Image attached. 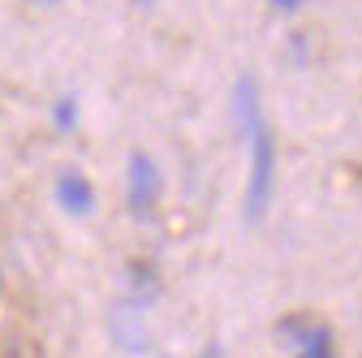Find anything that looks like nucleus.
<instances>
[{"instance_id": "1", "label": "nucleus", "mask_w": 362, "mask_h": 358, "mask_svg": "<svg viewBox=\"0 0 362 358\" xmlns=\"http://www.w3.org/2000/svg\"><path fill=\"white\" fill-rule=\"evenodd\" d=\"M233 117L238 129L246 134L250 147V182H246V225H259L272 190H276V143H272V129L263 121V104H259V86L250 74H242L233 82Z\"/></svg>"}, {"instance_id": "2", "label": "nucleus", "mask_w": 362, "mask_h": 358, "mask_svg": "<svg viewBox=\"0 0 362 358\" xmlns=\"http://www.w3.org/2000/svg\"><path fill=\"white\" fill-rule=\"evenodd\" d=\"M160 168L147 151H134L129 164H125V203L134 216H151L156 203H160Z\"/></svg>"}, {"instance_id": "3", "label": "nucleus", "mask_w": 362, "mask_h": 358, "mask_svg": "<svg viewBox=\"0 0 362 358\" xmlns=\"http://www.w3.org/2000/svg\"><path fill=\"white\" fill-rule=\"evenodd\" d=\"M160 298V272L147 263V259H134L129 267H125V294H121V306L125 311H143L151 306Z\"/></svg>"}, {"instance_id": "4", "label": "nucleus", "mask_w": 362, "mask_h": 358, "mask_svg": "<svg viewBox=\"0 0 362 358\" xmlns=\"http://www.w3.org/2000/svg\"><path fill=\"white\" fill-rule=\"evenodd\" d=\"M108 328H112V345L125 350V354H143V350L151 345V341H147V328H143V316H139V311H125L121 302L112 306Z\"/></svg>"}, {"instance_id": "5", "label": "nucleus", "mask_w": 362, "mask_h": 358, "mask_svg": "<svg viewBox=\"0 0 362 358\" xmlns=\"http://www.w3.org/2000/svg\"><path fill=\"white\" fill-rule=\"evenodd\" d=\"M57 203L69 216H86L90 207H95V190H90V182L82 173H61L57 177Z\"/></svg>"}, {"instance_id": "6", "label": "nucleus", "mask_w": 362, "mask_h": 358, "mask_svg": "<svg viewBox=\"0 0 362 358\" xmlns=\"http://www.w3.org/2000/svg\"><path fill=\"white\" fill-rule=\"evenodd\" d=\"M293 358H332V328H324V324H310V333L298 341Z\"/></svg>"}, {"instance_id": "7", "label": "nucleus", "mask_w": 362, "mask_h": 358, "mask_svg": "<svg viewBox=\"0 0 362 358\" xmlns=\"http://www.w3.org/2000/svg\"><path fill=\"white\" fill-rule=\"evenodd\" d=\"M52 125H57L61 134H74V129H78V100H74V96H61V100L52 104Z\"/></svg>"}, {"instance_id": "8", "label": "nucleus", "mask_w": 362, "mask_h": 358, "mask_svg": "<svg viewBox=\"0 0 362 358\" xmlns=\"http://www.w3.org/2000/svg\"><path fill=\"white\" fill-rule=\"evenodd\" d=\"M199 358H224V345H220V341H207V345L199 350Z\"/></svg>"}, {"instance_id": "9", "label": "nucleus", "mask_w": 362, "mask_h": 358, "mask_svg": "<svg viewBox=\"0 0 362 358\" xmlns=\"http://www.w3.org/2000/svg\"><path fill=\"white\" fill-rule=\"evenodd\" d=\"M272 5H276L281 13H298V9H302V0H272Z\"/></svg>"}, {"instance_id": "10", "label": "nucleus", "mask_w": 362, "mask_h": 358, "mask_svg": "<svg viewBox=\"0 0 362 358\" xmlns=\"http://www.w3.org/2000/svg\"><path fill=\"white\" fill-rule=\"evenodd\" d=\"M30 5H52V0H30Z\"/></svg>"}, {"instance_id": "11", "label": "nucleus", "mask_w": 362, "mask_h": 358, "mask_svg": "<svg viewBox=\"0 0 362 358\" xmlns=\"http://www.w3.org/2000/svg\"><path fill=\"white\" fill-rule=\"evenodd\" d=\"M139 5H151V0H139Z\"/></svg>"}]
</instances>
